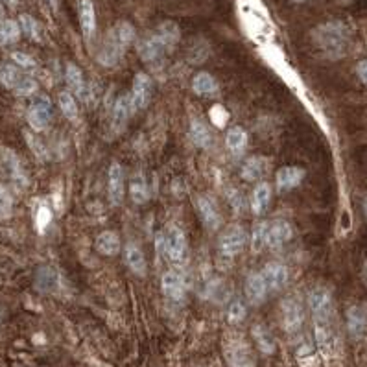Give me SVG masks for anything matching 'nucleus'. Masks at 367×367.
<instances>
[{
    "label": "nucleus",
    "instance_id": "f257e3e1",
    "mask_svg": "<svg viewBox=\"0 0 367 367\" xmlns=\"http://www.w3.org/2000/svg\"><path fill=\"white\" fill-rule=\"evenodd\" d=\"M179 39V28L177 24L172 21H166L153 32L150 37L139 41V54H141L142 61L155 63L159 59H163V56L168 50L174 48V45Z\"/></svg>",
    "mask_w": 367,
    "mask_h": 367
},
{
    "label": "nucleus",
    "instance_id": "f03ea898",
    "mask_svg": "<svg viewBox=\"0 0 367 367\" xmlns=\"http://www.w3.org/2000/svg\"><path fill=\"white\" fill-rule=\"evenodd\" d=\"M314 37H316L317 45L323 48V52H327L328 56L334 57L345 54L347 45H349V30L344 23H338V21L321 24L314 32Z\"/></svg>",
    "mask_w": 367,
    "mask_h": 367
},
{
    "label": "nucleus",
    "instance_id": "7ed1b4c3",
    "mask_svg": "<svg viewBox=\"0 0 367 367\" xmlns=\"http://www.w3.org/2000/svg\"><path fill=\"white\" fill-rule=\"evenodd\" d=\"M164 255L175 266H185L188 260V242L181 227L168 226L163 232Z\"/></svg>",
    "mask_w": 367,
    "mask_h": 367
},
{
    "label": "nucleus",
    "instance_id": "20e7f679",
    "mask_svg": "<svg viewBox=\"0 0 367 367\" xmlns=\"http://www.w3.org/2000/svg\"><path fill=\"white\" fill-rule=\"evenodd\" d=\"M308 305H310L314 321H323V319L334 317L333 294H330V290L325 288V286H316V288L310 290V294H308Z\"/></svg>",
    "mask_w": 367,
    "mask_h": 367
},
{
    "label": "nucleus",
    "instance_id": "39448f33",
    "mask_svg": "<svg viewBox=\"0 0 367 367\" xmlns=\"http://www.w3.org/2000/svg\"><path fill=\"white\" fill-rule=\"evenodd\" d=\"M26 119H28L30 128L37 133L45 131L48 128L52 120V103L46 97L35 98L32 106L28 108V113H26Z\"/></svg>",
    "mask_w": 367,
    "mask_h": 367
},
{
    "label": "nucleus",
    "instance_id": "423d86ee",
    "mask_svg": "<svg viewBox=\"0 0 367 367\" xmlns=\"http://www.w3.org/2000/svg\"><path fill=\"white\" fill-rule=\"evenodd\" d=\"M0 163L4 166L12 181L17 185V187L24 188L28 187V175L24 172V166L21 163V159L17 157V153L10 150V148H0Z\"/></svg>",
    "mask_w": 367,
    "mask_h": 367
},
{
    "label": "nucleus",
    "instance_id": "0eeeda50",
    "mask_svg": "<svg viewBox=\"0 0 367 367\" xmlns=\"http://www.w3.org/2000/svg\"><path fill=\"white\" fill-rule=\"evenodd\" d=\"M281 314H283V327L290 334L297 333L303 327L305 310H303V305L297 297H286L283 301V306H281Z\"/></svg>",
    "mask_w": 367,
    "mask_h": 367
},
{
    "label": "nucleus",
    "instance_id": "6e6552de",
    "mask_svg": "<svg viewBox=\"0 0 367 367\" xmlns=\"http://www.w3.org/2000/svg\"><path fill=\"white\" fill-rule=\"evenodd\" d=\"M246 242H248V235H246V231H244L240 226H232L221 235L218 246H220L221 255H226V257H235V255H238L242 251Z\"/></svg>",
    "mask_w": 367,
    "mask_h": 367
},
{
    "label": "nucleus",
    "instance_id": "1a4fd4ad",
    "mask_svg": "<svg viewBox=\"0 0 367 367\" xmlns=\"http://www.w3.org/2000/svg\"><path fill=\"white\" fill-rule=\"evenodd\" d=\"M152 79L150 76L144 72H139L133 78V89H131V103H133V109L135 111H141L150 103L152 100Z\"/></svg>",
    "mask_w": 367,
    "mask_h": 367
},
{
    "label": "nucleus",
    "instance_id": "9d476101",
    "mask_svg": "<svg viewBox=\"0 0 367 367\" xmlns=\"http://www.w3.org/2000/svg\"><path fill=\"white\" fill-rule=\"evenodd\" d=\"M262 277L266 281V286L271 292H277V290L284 288L288 283V268L279 262H270L264 266V270L260 271Z\"/></svg>",
    "mask_w": 367,
    "mask_h": 367
},
{
    "label": "nucleus",
    "instance_id": "9b49d317",
    "mask_svg": "<svg viewBox=\"0 0 367 367\" xmlns=\"http://www.w3.org/2000/svg\"><path fill=\"white\" fill-rule=\"evenodd\" d=\"M126 48L122 46L119 37L115 35L113 30H111L108 34V37H106V41H103L102 50H100V56H98V61L102 63V65H106V67H113V65L119 63L120 56H122Z\"/></svg>",
    "mask_w": 367,
    "mask_h": 367
},
{
    "label": "nucleus",
    "instance_id": "f8f14e48",
    "mask_svg": "<svg viewBox=\"0 0 367 367\" xmlns=\"http://www.w3.org/2000/svg\"><path fill=\"white\" fill-rule=\"evenodd\" d=\"M79 26L85 41L89 43L97 34V10L92 0H79Z\"/></svg>",
    "mask_w": 367,
    "mask_h": 367
},
{
    "label": "nucleus",
    "instance_id": "ddd939ff",
    "mask_svg": "<svg viewBox=\"0 0 367 367\" xmlns=\"http://www.w3.org/2000/svg\"><path fill=\"white\" fill-rule=\"evenodd\" d=\"M196 207H198V212L201 216V220H204L205 227L210 229V231H216L221 224V216L215 201L209 196H198L196 198Z\"/></svg>",
    "mask_w": 367,
    "mask_h": 367
},
{
    "label": "nucleus",
    "instance_id": "4468645a",
    "mask_svg": "<svg viewBox=\"0 0 367 367\" xmlns=\"http://www.w3.org/2000/svg\"><path fill=\"white\" fill-rule=\"evenodd\" d=\"M161 286H163L164 295L172 301H183L187 294V286L185 281L177 271H164L163 279H161Z\"/></svg>",
    "mask_w": 367,
    "mask_h": 367
},
{
    "label": "nucleus",
    "instance_id": "2eb2a0df",
    "mask_svg": "<svg viewBox=\"0 0 367 367\" xmlns=\"http://www.w3.org/2000/svg\"><path fill=\"white\" fill-rule=\"evenodd\" d=\"M303 179H305V170L299 168V166H284L277 172L275 183H277L279 192H288V190L299 187V183Z\"/></svg>",
    "mask_w": 367,
    "mask_h": 367
},
{
    "label": "nucleus",
    "instance_id": "dca6fc26",
    "mask_svg": "<svg viewBox=\"0 0 367 367\" xmlns=\"http://www.w3.org/2000/svg\"><path fill=\"white\" fill-rule=\"evenodd\" d=\"M108 194L113 205H120L124 199V170L119 163H113L109 166Z\"/></svg>",
    "mask_w": 367,
    "mask_h": 367
},
{
    "label": "nucleus",
    "instance_id": "f3484780",
    "mask_svg": "<svg viewBox=\"0 0 367 367\" xmlns=\"http://www.w3.org/2000/svg\"><path fill=\"white\" fill-rule=\"evenodd\" d=\"M347 328L353 338L367 333V305H355L347 310Z\"/></svg>",
    "mask_w": 367,
    "mask_h": 367
},
{
    "label": "nucleus",
    "instance_id": "a211bd4d",
    "mask_svg": "<svg viewBox=\"0 0 367 367\" xmlns=\"http://www.w3.org/2000/svg\"><path fill=\"white\" fill-rule=\"evenodd\" d=\"M292 235H294V229H292L288 221H271L270 227H268V246L273 249L281 248V246H284L286 242H290Z\"/></svg>",
    "mask_w": 367,
    "mask_h": 367
},
{
    "label": "nucleus",
    "instance_id": "6ab92c4d",
    "mask_svg": "<svg viewBox=\"0 0 367 367\" xmlns=\"http://www.w3.org/2000/svg\"><path fill=\"white\" fill-rule=\"evenodd\" d=\"M268 286L262 277V273H249V277L246 279V297L251 305H260L268 295Z\"/></svg>",
    "mask_w": 367,
    "mask_h": 367
},
{
    "label": "nucleus",
    "instance_id": "aec40b11",
    "mask_svg": "<svg viewBox=\"0 0 367 367\" xmlns=\"http://www.w3.org/2000/svg\"><path fill=\"white\" fill-rule=\"evenodd\" d=\"M65 79H67L68 89L72 92L74 97L81 98V100H89V89H87V83H85V78L81 70H79L74 63H68L67 70H65Z\"/></svg>",
    "mask_w": 367,
    "mask_h": 367
},
{
    "label": "nucleus",
    "instance_id": "412c9836",
    "mask_svg": "<svg viewBox=\"0 0 367 367\" xmlns=\"http://www.w3.org/2000/svg\"><path fill=\"white\" fill-rule=\"evenodd\" d=\"M124 259H126V264H128V268H130L135 275H141V277H144L148 271V264H146V257H144V253H142V249L137 246V244L130 242L128 246H126L124 249Z\"/></svg>",
    "mask_w": 367,
    "mask_h": 367
},
{
    "label": "nucleus",
    "instance_id": "4be33fe9",
    "mask_svg": "<svg viewBox=\"0 0 367 367\" xmlns=\"http://www.w3.org/2000/svg\"><path fill=\"white\" fill-rule=\"evenodd\" d=\"M133 111H135V109H133L130 95H122V97H119V100L115 102L113 108V128L117 133L124 130Z\"/></svg>",
    "mask_w": 367,
    "mask_h": 367
},
{
    "label": "nucleus",
    "instance_id": "5701e85b",
    "mask_svg": "<svg viewBox=\"0 0 367 367\" xmlns=\"http://www.w3.org/2000/svg\"><path fill=\"white\" fill-rule=\"evenodd\" d=\"M95 248L100 255L103 257H113L120 251L122 244H120V238L117 232L113 231H103L97 237V242H95Z\"/></svg>",
    "mask_w": 367,
    "mask_h": 367
},
{
    "label": "nucleus",
    "instance_id": "b1692460",
    "mask_svg": "<svg viewBox=\"0 0 367 367\" xmlns=\"http://www.w3.org/2000/svg\"><path fill=\"white\" fill-rule=\"evenodd\" d=\"M26 74L21 70L19 65H12V63H0V85L6 87L10 90H15L19 83L23 81Z\"/></svg>",
    "mask_w": 367,
    "mask_h": 367
},
{
    "label": "nucleus",
    "instance_id": "393cba45",
    "mask_svg": "<svg viewBox=\"0 0 367 367\" xmlns=\"http://www.w3.org/2000/svg\"><path fill=\"white\" fill-rule=\"evenodd\" d=\"M226 146L235 157H240L246 152V148H248V133L240 126H235V128L227 131Z\"/></svg>",
    "mask_w": 367,
    "mask_h": 367
},
{
    "label": "nucleus",
    "instance_id": "a878e982",
    "mask_svg": "<svg viewBox=\"0 0 367 367\" xmlns=\"http://www.w3.org/2000/svg\"><path fill=\"white\" fill-rule=\"evenodd\" d=\"M271 201V188L268 183H259L251 196V209L257 216H262L268 210Z\"/></svg>",
    "mask_w": 367,
    "mask_h": 367
},
{
    "label": "nucleus",
    "instance_id": "bb28decb",
    "mask_svg": "<svg viewBox=\"0 0 367 367\" xmlns=\"http://www.w3.org/2000/svg\"><path fill=\"white\" fill-rule=\"evenodd\" d=\"M268 166H270V164H268V161H266L264 157H251L244 163L240 174H242L244 179L253 183V181H259L260 177L266 174Z\"/></svg>",
    "mask_w": 367,
    "mask_h": 367
},
{
    "label": "nucleus",
    "instance_id": "cd10ccee",
    "mask_svg": "<svg viewBox=\"0 0 367 367\" xmlns=\"http://www.w3.org/2000/svg\"><path fill=\"white\" fill-rule=\"evenodd\" d=\"M192 89L199 97H209L218 90V83H216L215 76H210L209 72H198L192 79Z\"/></svg>",
    "mask_w": 367,
    "mask_h": 367
},
{
    "label": "nucleus",
    "instance_id": "c85d7f7f",
    "mask_svg": "<svg viewBox=\"0 0 367 367\" xmlns=\"http://www.w3.org/2000/svg\"><path fill=\"white\" fill-rule=\"evenodd\" d=\"M190 137H192V142L198 148H207L210 141H212L209 126L205 124L201 119H192V122H190Z\"/></svg>",
    "mask_w": 367,
    "mask_h": 367
},
{
    "label": "nucleus",
    "instance_id": "c756f323",
    "mask_svg": "<svg viewBox=\"0 0 367 367\" xmlns=\"http://www.w3.org/2000/svg\"><path fill=\"white\" fill-rule=\"evenodd\" d=\"M59 284V277H57L56 270H52L48 266L41 268L37 271V277H35V286L41 290V292H54Z\"/></svg>",
    "mask_w": 367,
    "mask_h": 367
},
{
    "label": "nucleus",
    "instance_id": "7c9ffc66",
    "mask_svg": "<svg viewBox=\"0 0 367 367\" xmlns=\"http://www.w3.org/2000/svg\"><path fill=\"white\" fill-rule=\"evenodd\" d=\"M130 194H131V199H133L137 205L146 204L148 198H150V190H148V183H146V179H144V175L139 174L131 179Z\"/></svg>",
    "mask_w": 367,
    "mask_h": 367
},
{
    "label": "nucleus",
    "instance_id": "2f4dec72",
    "mask_svg": "<svg viewBox=\"0 0 367 367\" xmlns=\"http://www.w3.org/2000/svg\"><path fill=\"white\" fill-rule=\"evenodd\" d=\"M21 24L15 23V21H4L0 24V46H8L17 43L19 37H21Z\"/></svg>",
    "mask_w": 367,
    "mask_h": 367
},
{
    "label": "nucleus",
    "instance_id": "473e14b6",
    "mask_svg": "<svg viewBox=\"0 0 367 367\" xmlns=\"http://www.w3.org/2000/svg\"><path fill=\"white\" fill-rule=\"evenodd\" d=\"M268 221H259L253 226V235H251V249L253 253H260L268 246Z\"/></svg>",
    "mask_w": 367,
    "mask_h": 367
},
{
    "label": "nucleus",
    "instance_id": "72a5a7b5",
    "mask_svg": "<svg viewBox=\"0 0 367 367\" xmlns=\"http://www.w3.org/2000/svg\"><path fill=\"white\" fill-rule=\"evenodd\" d=\"M59 108L68 120L78 119V103L74 100L72 92H68V90L59 92Z\"/></svg>",
    "mask_w": 367,
    "mask_h": 367
},
{
    "label": "nucleus",
    "instance_id": "f704fd0d",
    "mask_svg": "<svg viewBox=\"0 0 367 367\" xmlns=\"http://www.w3.org/2000/svg\"><path fill=\"white\" fill-rule=\"evenodd\" d=\"M19 24H21V30H23L24 34L28 35L30 39L41 41V24L37 23L32 15L23 13V15L19 17Z\"/></svg>",
    "mask_w": 367,
    "mask_h": 367
},
{
    "label": "nucleus",
    "instance_id": "c9c22d12",
    "mask_svg": "<svg viewBox=\"0 0 367 367\" xmlns=\"http://www.w3.org/2000/svg\"><path fill=\"white\" fill-rule=\"evenodd\" d=\"M253 336H255V339H257V345H259V349L262 350V353H266V355L273 353V349H275L273 338H271L270 333H268L262 325L253 327Z\"/></svg>",
    "mask_w": 367,
    "mask_h": 367
},
{
    "label": "nucleus",
    "instance_id": "e433bc0d",
    "mask_svg": "<svg viewBox=\"0 0 367 367\" xmlns=\"http://www.w3.org/2000/svg\"><path fill=\"white\" fill-rule=\"evenodd\" d=\"M113 32H115V35L119 37V41L122 43L124 48H128V46L135 41V30H133V26H131L130 23H126V21L124 23L117 24V26L113 28Z\"/></svg>",
    "mask_w": 367,
    "mask_h": 367
},
{
    "label": "nucleus",
    "instance_id": "4c0bfd02",
    "mask_svg": "<svg viewBox=\"0 0 367 367\" xmlns=\"http://www.w3.org/2000/svg\"><path fill=\"white\" fill-rule=\"evenodd\" d=\"M246 314H248V308L244 305V301L240 299L232 301L229 308H227V319H229V323H232V325L244 321V319H246Z\"/></svg>",
    "mask_w": 367,
    "mask_h": 367
},
{
    "label": "nucleus",
    "instance_id": "58836bf2",
    "mask_svg": "<svg viewBox=\"0 0 367 367\" xmlns=\"http://www.w3.org/2000/svg\"><path fill=\"white\" fill-rule=\"evenodd\" d=\"M13 212V199L6 188L0 187V221L8 220Z\"/></svg>",
    "mask_w": 367,
    "mask_h": 367
},
{
    "label": "nucleus",
    "instance_id": "ea45409f",
    "mask_svg": "<svg viewBox=\"0 0 367 367\" xmlns=\"http://www.w3.org/2000/svg\"><path fill=\"white\" fill-rule=\"evenodd\" d=\"M13 92H15L17 97H32V95L37 92V81H35L34 78H30L28 74H26L23 81L19 83V87L13 90Z\"/></svg>",
    "mask_w": 367,
    "mask_h": 367
},
{
    "label": "nucleus",
    "instance_id": "a19ab883",
    "mask_svg": "<svg viewBox=\"0 0 367 367\" xmlns=\"http://www.w3.org/2000/svg\"><path fill=\"white\" fill-rule=\"evenodd\" d=\"M12 59L15 61V65H19L21 68H26V70H34V68L37 67L34 57H30L28 54H24V52H13Z\"/></svg>",
    "mask_w": 367,
    "mask_h": 367
},
{
    "label": "nucleus",
    "instance_id": "79ce46f5",
    "mask_svg": "<svg viewBox=\"0 0 367 367\" xmlns=\"http://www.w3.org/2000/svg\"><path fill=\"white\" fill-rule=\"evenodd\" d=\"M50 218H52L50 209L45 207V205H41L39 210H37V216H35V224H37V229H39L41 232L45 231V227L50 224Z\"/></svg>",
    "mask_w": 367,
    "mask_h": 367
},
{
    "label": "nucleus",
    "instance_id": "37998d69",
    "mask_svg": "<svg viewBox=\"0 0 367 367\" xmlns=\"http://www.w3.org/2000/svg\"><path fill=\"white\" fill-rule=\"evenodd\" d=\"M229 198H231V205L235 207V210H242L244 209V196L240 192H231L229 194Z\"/></svg>",
    "mask_w": 367,
    "mask_h": 367
},
{
    "label": "nucleus",
    "instance_id": "c03bdc74",
    "mask_svg": "<svg viewBox=\"0 0 367 367\" xmlns=\"http://www.w3.org/2000/svg\"><path fill=\"white\" fill-rule=\"evenodd\" d=\"M26 139H28V144H30V146H32L35 150V153H37V155H39L41 159L45 157V152L41 150V144H39L41 141H37V139H34V137L30 135V133H26Z\"/></svg>",
    "mask_w": 367,
    "mask_h": 367
},
{
    "label": "nucleus",
    "instance_id": "a18cd8bd",
    "mask_svg": "<svg viewBox=\"0 0 367 367\" xmlns=\"http://www.w3.org/2000/svg\"><path fill=\"white\" fill-rule=\"evenodd\" d=\"M356 72H358L361 81L367 85V59H364V61H360L356 65Z\"/></svg>",
    "mask_w": 367,
    "mask_h": 367
},
{
    "label": "nucleus",
    "instance_id": "49530a36",
    "mask_svg": "<svg viewBox=\"0 0 367 367\" xmlns=\"http://www.w3.org/2000/svg\"><path fill=\"white\" fill-rule=\"evenodd\" d=\"M6 21V10H4V6H2V2H0V24Z\"/></svg>",
    "mask_w": 367,
    "mask_h": 367
},
{
    "label": "nucleus",
    "instance_id": "de8ad7c7",
    "mask_svg": "<svg viewBox=\"0 0 367 367\" xmlns=\"http://www.w3.org/2000/svg\"><path fill=\"white\" fill-rule=\"evenodd\" d=\"M46 2H48V4H50L54 10H57V8H59V0H46Z\"/></svg>",
    "mask_w": 367,
    "mask_h": 367
},
{
    "label": "nucleus",
    "instance_id": "09e8293b",
    "mask_svg": "<svg viewBox=\"0 0 367 367\" xmlns=\"http://www.w3.org/2000/svg\"><path fill=\"white\" fill-rule=\"evenodd\" d=\"M6 2H8V4H10V6H17V0H6Z\"/></svg>",
    "mask_w": 367,
    "mask_h": 367
},
{
    "label": "nucleus",
    "instance_id": "8fccbe9b",
    "mask_svg": "<svg viewBox=\"0 0 367 367\" xmlns=\"http://www.w3.org/2000/svg\"><path fill=\"white\" fill-rule=\"evenodd\" d=\"M364 212H366V216H367V198L364 199Z\"/></svg>",
    "mask_w": 367,
    "mask_h": 367
},
{
    "label": "nucleus",
    "instance_id": "3c124183",
    "mask_svg": "<svg viewBox=\"0 0 367 367\" xmlns=\"http://www.w3.org/2000/svg\"><path fill=\"white\" fill-rule=\"evenodd\" d=\"M294 2H297V4H305V2H310V0H294Z\"/></svg>",
    "mask_w": 367,
    "mask_h": 367
},
{
    "label": "nucleus",
    "instance_id": "603ef678",
    "mask_svg": "<svg viewBox=\"0 0 367 367\" xmlns=\"http://www.w3.org/2000/svg\"><path fill=\"white\" fill-rule=\"evenodd\" d=\"M366 279H367V264H366Z\"/></svg>",
    "mask_w": 367,
    "mask_h": 367
},
{
    "label": "nucleus",
    "instance_id": "864d4df0",
    "mask_svg": "<svg viewBox=\"0 0 367 367\" xmlns=\"http://www.w3.org/2000/svg\"><path fill=\"white\" fill-rule=\"evenodd\" d=\"M0 319H2V316H0Z\"/></svg>",
    "mask_w": 367,
    "mask_h": 367
}]
</instances>
